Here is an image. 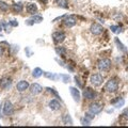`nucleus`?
<instances>
[{
    "label": "nucleus",
    "mask_w": 128,
    "mask_h": 128,
    "mask_svg": "<svg viewBox=\"0 0 128 128\" xmlns=\"http://www.w3.org/2000/svg\"><path fill=\"white\" fill-rule=\"evenodd\" d=\"M83 96H84V98L88 99V100H92V99H94L97 96V93L93 89H91V88H86L83 90Z\"/></svg>",
    "instance_id": "423d86ee"
},
{
    "label": "nucleus",
    "mask_w": 128,
    "mask_h": 128,
    "mask_svg": "<svg viewBox=\"0 0 128 128\" xmlns=\"http://www.w3.org/2000/svg\"><path fill=\"white\" fill-rule=\"evenodd\" d=\"M62 121H63V123L65 124V125H73V120H72L70 113L64 114L63 118H62Z\"/></svg>",
    "instance_id": "6ab92c4d"
},
{
    "label": "nucleus",
    "mask_w": 128,
    "mask_h": 128,
    "mask_svg": "<svg viewBox=\"0 0 128 128\" xmlns=\"http://www.w3.org/2000/svg\"><path fill=\"white\" fill-rule=\"evenodd\" d=\"M111 60L110 59H102L98 61L97 67L100 72H109L111 68Z\"/></svg>",
    "instance_id": "f03ea898"
},
{
    "label": "nucleus",
    "mask_w": 128,
    "mask_h": 128,
    "mask_svg": "<svg viewBox=\"0 0 128 128\" xmlns=\"http://www.w3.org/2000/svg\"><path fill=\"white\" fill-rule=\"evenodd\" d=\"M70 94L73 96L74 100L76 102H80V98H81V95H80V92L77 88H74V86H70Z\"/></svg>",
    "instance_id": "f8f14e48"
},
{
    "label": "nucleus",
    "mask_w": 128,
    "mask_h": 128,
    "mask_svg": "<svg viewBox=\"0 0 128 128\" xmlns=\"http://www.w3.org/2000/svg\"><path fill=\"white\" fill-rule=\"evenodd\" d=\"M14 112V107L10 100H6L3 105V113L4 115H12Z\"/></svg>",
    "instance_id": "1a4fd4ad"
},
{
    "label": "nucleus",
    "mask_w": 128,
    "mask_h": 128,
    "mask_svg": "<svg viewBox=\"0 0 128 128\" xmlns=\"http://www.w3.org/2000/svg\"><path fill=\"white\" fill-rule=\"evenodd\" d=\"M102 110V105H100V104H98V102H94V104H91L90 107H89V112H91L92 114H98V113H100Z\"/></svg>",
    "instance_id": "0eeeda50"
},
{
    "label": "nucleus",
    "mask_w": 128,
    "mask_h": 128,
    "mask_svg": "<svg viewBox=\"0 0 128 128\" xmlns=\"http://www.w3.org/2000/svg\"><path fill=\"white\" fill-rule=\"evenodd\" d=\"M43 74H44V72L40 68V67H35L33 70V72H32V76H33L34 78H40Z\"/></svg>",
    "instance_id": "412c9836"
},
{
    "label": "nucleus",
    "mask_w": 128,
    "mask_h": 128,
    "mask_svg": "<svg viewBox=\"0 0 128 128\" xmlns=\"http://www.w3.org/2000/svg\"><path fill=\"white\" fill-rule=\"evenodd\" d=\"M75 82L78 84V86H80V88L82 86V83H81V81H80V79H79L78 76H75Z\"/></svg>",
    "instance_id": "c85d7f7f"
},
{
    "label": "nucleus",
    "mask_w": 128,
    "mask_h": 128,
    "mask_svg": "<svg viewBox=\"0 0 128 128\" xmlns=\"http://www.w3.org/2000/svg\"><path fill=\"white\" fill-rule=\"evenodd\" d=\"M12 86V80L10 78H2L1 80H0V86L2 88L3 90H8V89H10Z\"/></svg>",
    "instance_id": "2eb2a0df"
},
{
    "label": "nucleus",
    "mask_w": 128,
    "mask_h": 128,
    "mask_svg": "<svg viewBox=\"0 0 128 128\" xmlns=\"http://www.w3.org/2000/svg\"><path fill=\"white\" fill-rule=\"evenodd\" d=\"M90 123H91V120H89L88 118H86V116H83L82 118H81V124L83 126L84 125H86V126H89L90 125Z\"/></svg>",
    "instance_id": "cd10ccee"
},
{
    "label": "nucleus",
    "mask_w": 128,
    "mask_h": 128,
    "mask_svg": "<svg viewBox=\"0 0 128 128\" xmlns=\"http://www.w3.org/2000/svg\"><path fill=\"white\" fill-rule=\"evenodd\" d=\"M3 30V20L0 22V32H1Z\"/></svg>",
    "instance_id": "473e14b6"
},
{
    "label": "nucleus",
    "mask_w": 128,
    "mask_h": 128,
    "mask_svg": "<svg viewBox=\"0 0 128 128\" xmlns=\"http://www.w3.org/2000/svg\"><path fill=\"white\" fill-rule=\"evenodd\" d=\"M9 24H10V26H12V27H17L18 26V22L16 20H11V22H9Z\"/></svg>",
    "instance_id": "7c9ffc66"
},
{
    "label": "nucleus",
    "mask_w": 128,
    "mask_h": 128,
    "mask_svg": "<svg viewBox=\"0 0 128 128\" xmlns=\"http://www.w3.org/2000/svg\"><path fill=\"white\" fill-rule=\"evenodd\" d=\"M112 104L114 105L115 108H121L124 106V104H125V100H124V98H121V97H118V99L115 102H112Z\"/></svg>",
    "instance_id": "4be33fe9"
},
{
    "label": "nucleus",
    "mask_w": 128,
    "mask_h": 128,
    "mask_svg": "<svg viewBox=\"0 0 128 128\" xmlns=\"http://www.w3.org/2000/svg\"><path fill=\"white\" fill-rule=\"evenodd\" d=\"M26 9H27V12L30 15H35V14L38 13V6L35 4V3H32V2L28 3Z\"/></svg>",
    "instance_id": "dca6fc26"
},
{
    "label": "nucleus",
    "mask_w": 128,
    "mask_h": 128,
    "mask_svg": "<svg viewBox=\"0 0 128 128\" xmlns=\"http://www.w3.org/2000/svg\"><path fill=\"white\" fill-rule=\"evenodd\" d=\"M0 118H1V109H0Z\"/></svg>",
    "instance_id": "72a5a7b5"
},
{
    "label": "nucleus",
    "mask_w": 128,
    "mask_h": 128,
    "mask_svg": "<svg viewBox=\"0 0 128 128\" xmlns=\"http://www.w3.org/2000/svg\"><path fill=\"white\" fill-rule=\"evenodd\" d=\"M56 4L62 9H68V1L67 0H56Z\"/></svg>",
    "instance_id": "f3484780"
},
{
    "label": "nucleus",
    "mask_w": 128,
    "mask_h": 128,
    "mask_svg": "<svg viewBox=\"0 0 128 128\" xmlns=\"http://www.w3.org/2000/svg\"><path fill=\"white\" fill-rule=\"evenodd\" d=\"M110 29L113 33H120V32H122V28L120 26H111Z\"/></svg>",
    "instance_id": "a878e982"
},
{
    "label": "nucleus",
    "mask_w": 128,
    "mask_h": 128,
    "mask_svg": "<svg viewBox=\"0 0 128 128\" xmlns=\"http://www.w3.org/2000/svg\"><path fill=\"white\" fill-rule=\"evenodd\" d=\"M29 90L31 92V94L38 95L43 91V88L41 84H38V83H32V84L29 86Z\"/></svg>",
    "instance_id": "9b49d317"
},
{
    "label": "nucleus",
    "mask_w": 128,
    "mask_h": 128,
    "mask_svg": "<svg viewBox=\"0 0 128 128\" xmlns=\"http://www.w3.org/2000/svg\"><path fill=\"white\" fill-rule=\"evenodd\" d=\"M48 107H49L52 111H58L62 108L61 104H60L57 99H51V100L49 102V104H48Z\"/></svg>",
    "instance_id": "4468645a"
},
{
    "label": "nucleus",
    "mask_w": 128,
    "mask_h": 128,
    "mask_svg": "<svg viewBox=\"0 0 128 128\" xmlns=\"http://www.w3.org/2000/svg\"><path fill=\"white\" fill-rule=\"evenodd\" d=\"M105 90L109 93H115L118 90V82L116 79H109L105 84Z\"/></svg>",
    "instance_id": "f257e3e1"
},
{
    "label": "nucleus",
    "mask_w": 128,
    "mask_h": 128,
    "mask_svg": "<svg viewBox=\"0 0 128 128\" xmlns=\"http://www.w3.org/2000/svg\"><path fill=\"white\" fill-rule=\"evenodd\" d=\"M114 42H115V44H116V46H118V50H121L122 52H127V48L125 47V45H123V43L120 41L118 38H115Z\"/></svg>",
    "instance_id": "a211bd4d"
},
{
    "label": "nucleus",
    "mask_w": 128,
    "mask_h": 128,
    "mask_svg": "<svg viewBox=\"0 0 128 128\" xmlns=\"http://www.w3.org/2000/svg\"><path fill=\"white\" fill-rule=\"evenodd\" d=\"M56 52H57L59 56H64L66 54V49L64 47H57L56 48Z\"/></svg>",
    "instance_id": "393cba45"
},
{
    "label": "nucleus",
    "mask_w": 128,
    "mask_h": 128,
    "mask_svg": "<svg viewBox=\"0 0 128 128\" xmlns=\"http://www.w3.org/2000/svg\"><path fill=\"white\" fill-rule=\"evenodd\" d=\"M22 9H24V6H22V2H16L13 4L14 13H20V12H22Z\"/></svg>",
    "instance_id": "aec40b11"
},
{
    "label": "nucleus",
    "mask_w": 128,
    "mask_h": 128,
    "mask_svg": "<svg viewBox=\"0 0 128 128\" xmlns=\"http://www.w3.org/2000/svg\"><path fill=\"white\" fill-rule=\"evenodd\" d=\"M59 77L63 79V82H64V83L70 82V76H68V75H65V74H61V75H59Z\"/></svg>",
    "instance_id": "bb28decb"
},
{
    "label": "nucleus",
    "mask_w": 128,
    "mask_h": 128,
    "mask_svg": "<svg viewBox=\"0 0 128 128\" xmlns=\"http://www.w3.org/2000/svg\"><path fill=\"white\" fill-rule=\"evenodd\" d=\"M90 31L92 34L94 35H99L102 34L104 32V27L102 25H99V24H92L91 25V28H90Z\"/></svg>",
    "instance_id": "6e6552de"
},
{
    "label": "nucleus",
    "mask_w": 128,
    "mask_h": 128,
    "mask_svg": "<svg viewBox=\"0 0 128 128\" xmlns=\"http://www.w3.org/2000/svg\"><path fill=\"white\" fill-rule=\"evenodd\" d=\"M29 82L27 81V80H20L17 84H16V89H17L18 92H25L26 90L29 89Z\"/></svg>",
    "instance_id": "9d476101"
},
{
    "label": "nucleus",
    "mask_w": 128,
    "mask_h": 128,
    "mask_svg": "<svg viewBox=\"0 0 128 128\" xmlns=\"http://www.w3.org/2000/svg\"><path fill=\"white\" fill-rule=\"evenodd\" d=\"M10 9V6L4 1H0V11L2 12H8Z\"/></svg>",
    "instance_id": "5701e85b"
},
{
    "label": "nucleus",
    "mask_w": 128,
    "mask_h": 128,
    "mask_svg": "<svg viewBox=\"0 0 128 128\" xmlns=\"http://www.w3.org/2000/svg\"><path fill=\"white\" fill-rule=\"evenodd\" d=\"M102 81H104V78H102V76L100 74H93V75H91V77H90L91 84L94 86H102Z\"/></svg>",
    "instance_id": "7ed1b4c3"
},
{
    "label": "nucleus",
    "mask_w": 128,
    "mask_h": 128,
    "mask_svg": "<svg viewBox=\"0 0 128 128\" xmlns=\"http://www.w3.org/2000/svg\"><path fill=\"white\" fill-rule=\"evenodd\" d=\"M123 116H124V118H125V120H127V121H128V109H125V110H124L123 111Z\"/></svg>",
    "instance_id": "c756f323"
},
{
    "label": "nucleus",
    "mask_w": 128,
    "mask_h": 128,
    "mask_svg": "<svg viewBox=\"0 0 128 128\" xmlns=\"http://www.w3.org/2000/svg\"><path fill=\"white\" fill-rule=\"evenodd\" d=\"M65 38H66V35L63 31H57V32H54L52 33V40H54V44L62 43L64 40H65Z\"/></svg>",
    "instance_id": "39448f33"
},
{
    "label": "nucleus",
    "mask_w": 128,
    "mask_h": 128,
    "mask_svg": "<svg viewBox=\"0 0 128 128\" xmlns=\"http://www.w3.org/2000/svg\"><path fill=\"white\" fill-rule=\"evenodd\" d=\"M3 56V47L0 45V57H2Z\"/></svg>",
    "instance_id": "2f4dec72"
},
{
    "label": "nucleus",
    "mask_w": 128,
    "mask_h": 128,
    "mask_svg": "<svg viewBox=\"0 0 128 128\" xmlns=\"http://www.w3.org/2000/svg\"><path fill=\"white\" fill-rule=\"evenodd\" d=\"M126 68H127V70H128V63H127V67H126Z\"/></svg>",
    "instance_id": "f704fd0d"
},
{
    "label": "nucleus",
    "mask_w": 128,
    "mask_h": 128,
    "mask_svg": "<svg viewBox=\"0 0 128 128\" xmlns=\"http://www.w3.org/2000/svg\"><path fill=\"white\" fill-rule=\"evenodd\" d=\"M44 75H45V77H47L48 79H51V80H57L58 78H60L59 77V75H56V74H54V73H44Z\"/></svg>",
    "instance_id": "b1692460"
},
{
    "label": "nucleus",
    "mask_w": 128,
    "mask_h": 128,
    "mask_svg": "<svg viewBox=\"0 0 128 128\" xmlns=\"http://www.w3.org/2000/svg\"><path fill=\"white\" fill-rule=\"evenodd\" d=\"M64 25L68 28H72L77 25V18L75 17L74 15H66L65 17H64Z\"/></svg>",
    "instance_id": "20e7f679"
},
{
    "label": "nucleus",
    "mask_w": 128,
    "mask_h": 128,
    "mask_svg": "<svg viewBox=\"0 0 128 128\" xmlns=\"http://www.w3.org/2000/svg\"><path fill=\"white\" fill-rule=\"evenodd\" d=\"M42 22H43V17H42V16L35 14V15L32 16L30 19L26 20V24H27V25H29V26H31V25H33V24H40Z\"/></svg>",
    "instance_id": "ddd939ff"
}]
</instances>
